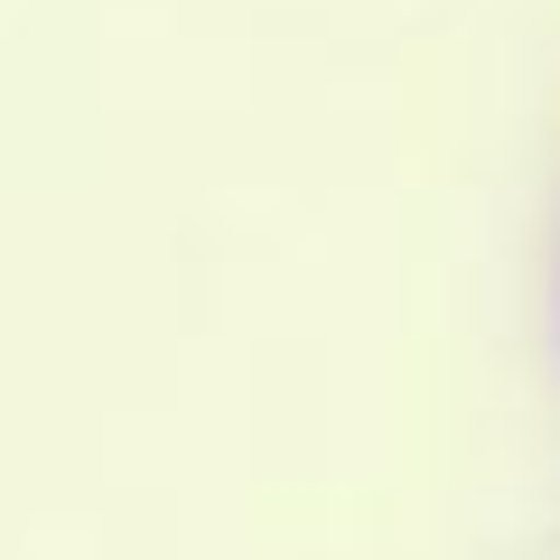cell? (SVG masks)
Segmentation results:
<instances>
[]
</instances>
